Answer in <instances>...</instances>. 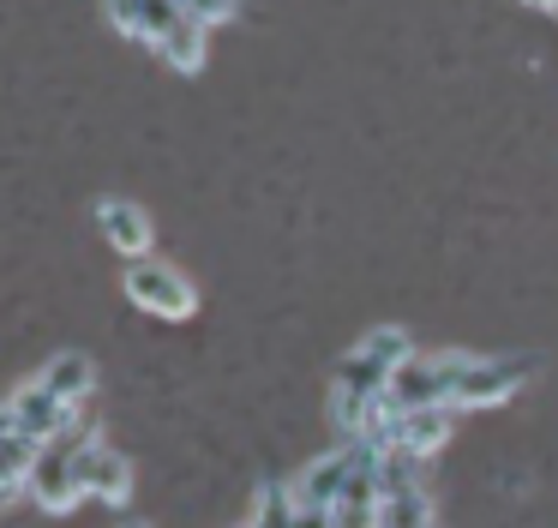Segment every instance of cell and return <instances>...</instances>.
I'll return each mask as SVG.
<instances>
[{
    "mask_svg": "<svg viewBox=\"0 0 558 528\" xmlns=\"http://www.w3.org/2000/svg\"><path fill=\"white\" fill-rule=\"evenodd\" d=\"M402 355H414V336L402 331V324H378V331H366L361 343L337 360V379H330V420L342 427V439H361L366 432V420L378 415L385 384H390V372H397Z\"/></svg>",
    "mask_w": 558,
    "mask_h": 528,
    "instance_id": "6da1fadb",
    "label": "cell"
},
{
    "mask_svg": "<svg viewBox=\"0 0 558 528\" xmlns=\"http://www.w3.org/2000/svg\"><path fill=\"white\" fill-rule=\"evenodd\" d=\"M90 439H102V427H97V415H90V408H78V415L66 420L54 439L37 444L31 475H25V492H31V504H37V511L66 516V511H78V504H85V451H90Z\"/></svg>",
    "mask_w": 558,
    "mask_h": 528,
    "instance_id": "7a4b0ae2",
    "label": "cell"
},
{
    "mask_svg": "<svg viewBox=\"0 0 558 528\" xmlns=\"http://www.w3.org/2000/svg\"><path fill=\"white\" fill-rule=\"evenodd\" d=\"M529 384V360H498V355H457L445 348V408H498Z\"/></svg>",
    "mask_w": 558,
    "mask_h": 528,
    "instance_id": "3957f363",
    "label": "cell"
},
{
    "mask_svg": "<svg viewBox=\"0 0 558 528\" xmlns=\"http://www.w3.org/2000/svg\"><path fill=\"white\" fill-rule=\"evenodd\" d=\"M121 295L133 300L138 312L162 319V324H186V319L198 312V288H193V276H181L174 264H162L157 252H145V259H126V271H121Z\"/></svg>",
    "mask_w": 558,
    "mask_h": 528,
    "instance_id": "277c9868",
    "label": "cell"
},
{
    "mask_svg": "<svg viewBox=\"0 0 558 528\" xmlns=\"http://www.w3.org/2000/svg\"><path fill=\"white\" fill-rule=\"evenodd\" d=\"M378 487H385V523L378 528H438L433 499H426V463L378 451Z\"/></svg>",
    "mask_w": 558,
    "mask_h": 528,
    "instance_id": "5b68a950",
    "label": "cell"
},
{
    "mask_svg": "<svg viewBox=\"0 0 558 528\" xmlns=\"http://www.w3.org/2000/svg\"><path fill=\"white\" fill-rule=\"evenodd\" d=\"M361 444V439H354ZM385 523V487H378V451L361 444L354 451L349 480L337 487V499L325 504V528H378Z\"/></svg>",
    "mask_w": 558,
    "mask_h": 528,
    "instance_id": "8992f818",
    "label": "cell"
},
{
    "mask_svg": "<svg viewBox=\"0 0 558 528\" xmlns=\"http://www.w3.org/2000/svg\"><path fill=\"white\" fill-rule=\"evenodd\" d=\"M78 408H85V403H61V396L43 391L37 379H25L13 396H0V427L19 432V439H31V444H43V439H54Z\"/></svg>",
    "mask_w": 558,
    "mask_h": 528,
    "instance_id": "52a82bcc",
    "label": "cell"
},
{
    "mask_svg": "<svg viewBox=\"0 0 558 528\" xmlns=\"http://www.w3.org/2000/svg\"><path fill=\"white\" fill-rule=\"evenodd\" d=\"M354 451L361 444H337V451H325V456H313V463L301 468V475L289 480V504H294V516H325V504L337 499V487L349 480V468H354Z\"/></svg>",
    "mask_w": 558,
    "mask_h": 528,
    "instance_id": "ba28073f",
    "label": "cell"
},
{
    "mask_svg": "<svg viewBox=\"0 0 558 528\" xmlns=\"http://www.w3.org/2000/svg\"><path fill=\"white\" fill-rule=\"evenodd\" d=\"M102 12H109L114 36H126V43H145L150 55L162 48V36L174 31V24L186 19L174 0H102Z\"/></svg>",
    "mask_w": 558,
    "mask_h": 528,
    "instance_id": "9c48e42d",
    "label": "cell"
},
{
    "mask_svg": "<svg viewBox=\"0 0 558 528\" xmlns=\"http://www.w3.org/2000/svg\"><path fill=\"white\" fill-rule=\"evenodd\" d=\"M97 235L109 240L121 259H145V252L157 247V228H150L145 204H133V199H97Z\"/></svg>",
    "mask_w": 558,
    "mask_h": 528,
    "instance_id": "30bf717a",
    "label": "cell"
},
{
    "mask_svg": "<svg viewBox=\"0 0 558 528\" xmlns=\"http://www.w3.org/2000/svg\"><path fill=\"white\" fill-rule=\"evenodd\" d=\"M85 499H102L114 511L133 499V463L102 439H90V451H85Z\"/></svg>",
    "mask_w": 558,
    "mask_h": 528,
    "instance_id": "8fae6325",
    "label": "cell"
},
{
    "mask_svg": "<svg viewBox=\"0 0 558 528\" xmlns=\"http://www.w3.org/2000/svg\"><path fill=\"white\" fill-rule=\"evenodd\" d=\"M37 384H43V391H54L61 403H90V391H97V360L78 355V348H66V355L43 360Z\"/></svg>",
    "mask_w": 558,
    "mask_h": 528,
    "instance_id": "7c38bea8",
    "label": "cell"
},
{
    "mask_svg": "<svg viewBox=\"0 0 558 528\" xmlns=\"http://www.w3.org/2000/svg\"><path fill=\"white\" fill-rule=\"evenodd\" d=\"M157 60H162L169 72H181V79H193V72H205V60H210V31H205L198 19H181L169 36H162Z\"/></svg>",
    "mask_w": 558,
    "mask_h": 528,
    "instance_id": "4fadbf2b",
    "label": "cell"
},
{
    "mask_svg": "<svg viewBox=\"0 0 558 528\" xmlns=\"http://www.w3.org/2000/svg\"><path fill=\"white\" fill-rule=\"evenodd\" d=\"M31 456H37V444H31V439H19V432H7V427H0V492H25Z\"/></svg>",
    "mask_w": 558,
    "mask_h": 528,
    "instance_id": "5bb4252c",
    "label": "cell"
},
{
    "mask_svg": "<svg viewBox=\"0 0 558 528\" xmlns=\"http://www.w3.org/2000/svg\"><path fill=\"white\" fill-rule=\"evenodd\" d=\"M241 528H294V504H289V487H258V499H253V516H246Z\"/></svg>",
    "mask_w": 558,
    "mask_h": 528,
    "instance_id": "9a60e30c",
    "label": "cell"
},
{
    "mask_svg": "<svg viewBox=\"0 0 558 528\" xmlns=\"http://www.w3.org/2000/svg\"><path fill=\"white\" fill-rule=\"evenodd\" d=\"M174 7H181L186 19H198L205 31H217V24H229L234 12H241V0H174Z\"/></svg>",
    "mask_w": 558,
    "mask_h": 528,
    "instance_id": "2e32d148",
    "label": "cell"
},
{
    "mask_svg": "<svg viewBox=\"0 0 558 528\" xmlns=\"http://www.w3.org/2000/svg\"><path fill=\"white\" fill-rule=\"evenodd\" d=\"M294 528H325V516H294Z\"/></svg>",
    "mask_w": 558,
    "mask_h": 528,
    "instance_id": "e0dca14e",
    "label": "cell"
},
{
    "mask_svg": "<svg viewBox=\"0 0 558 528\" xmlns=\"http://www.w3.org/2000/svg\"><path fill=\"white\" fill-rule=\"evenodd\" d=\"M522 7H541V12H558V0H522Z\"/></svg>",
    "mask_w": 558,
    "mask_h": 528,
    "instance_id": "ac0fdd59",
    "label": "cell"
},
{
    "mask_svg": "<svg viewBox=\"0 0 558 528\" xmlns=\"http://www.w3.org/2000/svg\"><path fill=\"white\" fill-rule=\"evenodd\" d=\"M121 528H150V523H121Z\"/></svg>",
    "mask_w": 558,
    "mask_h": 528,
    "instance_id": "d6986e66",
    "label": "cell"
}]
</instances>
